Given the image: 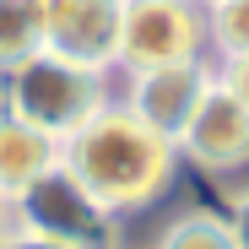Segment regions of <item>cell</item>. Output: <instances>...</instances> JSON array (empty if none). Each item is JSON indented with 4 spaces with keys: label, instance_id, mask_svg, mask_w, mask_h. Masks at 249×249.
Here are the masks:
<instances>
[{
    "label": "cell",
    "instance_id": "10",
    "mask_svg": "<svg viewBox=\"0 0 249 249\" xmlns=\"http://www.w3.org/2000/svg\"><path fill=\"white\" fill-rule=\"evenodd\" d=\"M157 249H238L228 217L217 212H184L179 222H168V233L157 238Z\"/></svg>",
    "mask_w": 249,
    "mask_h": 249
},
{
    "label": "cell",
    "instance_id": "8",
    "mask_svg": "<svg viewBox=\"0 0 249 249\" xmlns=\"http://www.w3.org/2000/svg\"><path fill=\"white\" fill-rule=\"evenodd\" d=\"M49 168H60V141L44 136L38 124L0 108V200H17L27 184H38Z\"/></svg>",
    "mask_w": 249,
    "mask_h": 249
},
{
    "label": "cell",
    "instance_id": "13",
    "mask_svg": "<svg viewBox=\"0 0 249 249\" xmlns=\"http://www.w3.org/2000/svg\"><path fill=\"white\" fill-rule=\"evenodd\" d=\"M0 249H81V244H60V238H44V233L6 228V233H0Z\"/></svg>",
    "mask_w": 249,
    "mask_h": 249
},
{
    "label": "cell",
    "instance_id": "5",
    "mask_svg": "<svg viewBox=\"0 0 249 249\" xmlns=\"http://www.w3.org/2000/svg\"><path fill=\"white\" fill-rule=\"evenodd\" d=\"M174 146H179V157H190L206 174L249 168V108L222 87V81H212L206 98H200V108L190 114V124L179 130Z\"/></svg>",
    "mask_w": 249,
    "mask_h": 249
},
{
    "label": "cell",
    "instance_id": "7",
    "mask_svg": "<svg viewBox=\"0 0 249 249\" xmlns=\"http://www.w3.org/2000/svg\"><path fill=\"white\" fill-rule=\"evenodd\" d=\"M44 11V49L81 60V65H114V33H119V0H38Z\"/></svg>",
    "mask_w": 249,
    "mask_h": 249
},
{
    "label": "cell",
    "instance_id": "1",
    "mask_svg": "<svg viewBox=\"0 0 249 249\" xmlns=\"http://www.w3.org/2000/svg\"><path fill=\"white\" fill-rule=\"evenodd\" d=\"M60 168L108 217H124V212L152 206L174 184L179 146L168 136H157L146 119H136L124 103H103L60 141Z\"/></svg>",
    "mask_w": 249,
    "mask_h": 249
},
{
    "label": "cell",
    "instance_id": "11",
    "mask_svg": "<svg viewBox=\"0 0 249 249\" xmlns=\"http://www.w3.org/2000/svg\"><path fill=\"white\" fill-rule=\"evenodd\" d=\"M206 44H217L222 60L249 54V0H217V6H206Z\"/></svg>",
    "mask_w": 249,
    "mask_h": 249
},
{
    "label": "cell",
    "instance_id": "15",
    "mask_svg": "<svg viewBox=\"0 0 249 249\" xmlns=\"http://www.w3.org/2000/svg\"><path fill=\"white\" fill-rule=\"evenodd\" d=\"M6 228H11V206L0 200V233H6Z\"/></svg>",
    "mask_w": 249,
    "mask_h": 249
},
{
    "label": "cell",
    "instance_id": "2",
    "mask_svg": "<svg viewBox=\"0 0 249 249\" xmlns=\"http://www.w3.org/2000/svg\"><path fill=\"white\" fill-rule=\"evenodd\" d=\"M103 76L108 71H98V65H81V60L38 49L22 65L0 71V108L17 114V119H27V124H38L44 136L65 141L92 108L108 103Z\"/></svg>",
    "mask_w": 249,
    "mask_h": 249
},
{
    "label": "cell",
    "instance_id": "4",
    "mask_svg": "<svg viewBox=\"0 0 249 249\" xmlns=\"http://www.w3.org/2000/svg\"><path fill=\"white\" fill-rule=\"evenodd\" d=\"M11 228L44 233V238H60V244H81V249H108L114 244V217L65 168H49L38 184H27L11 200Z\"/></svg>",
    "mask_w": 249,
    "mask_h": 249
},
{
    "label": "cell",
    "instance_id": "3",
    "mask_svg": "<svg viewBox=\"0 0 249 249\" xmlns=\"http://www.w3.org/2000/svg\"><path fill=\"white\" fill-rule=\"evenodd\" d=\"M206 49V6L200 0H119V33H114V65L124 71H157L200 60Z\"/></svg>",
    "mask_w": 249,
    "mask_h": 249
},
{
    "label": "cell",
    "instance_id": "9",
    "mask_svg": "<svg viewBox=\"0 0 249 249\" xmlns=\"http://www.w3.org/2000/svg\"><path fill=\"white\" fill-rule=\"evenodd\" d=\"M44 49V11L38 0H0V71L22 65Z\"/></svg>",
    "mask_w": 249,
    "mask_h": 249
},
{
    "label": "cell",
    "instance_id": "14",
    "mask_svg": "<svg viewBox=\"0 0 249 249\" xmlns=\"http://www.w3.org/2000/svg\"><path fill=\"white\" fill-rule=\"evenodd\" d=\"M228 228H233V244H238V249H249V190L233 200V212H228Z\"/></svg>",
    "mask_w": 249,
    "mask_h": 249
},
{
    "label": "cell",
    "instance_id": "12",
    "mask_svg": "<svg viewBox=\"0 0 249 249\" xmlns=\"http://www.w3.org/2000/svg\"><path fill=\"white\" fill-rule=\"evenodd\" d=\"M217 81H222V87H228V92H233V98L249 108V54H233V60H222V76H217Z\"/></svg>",
    "mask_w": 249,
    "mask_h": 249
},
{
    "label": "cell",
    "instance_id": "16",
    "mask_svg": "<svg viewBox=\"0 0 249 249\" xmlns=\"http://www.w3.org/2000/svg\"><path fill=\"white\" fill-rule=\"evenodd\" d=\"M200 6H217V0H200Z\"/></svg>",
    "mask_w": 249,
    "mask_h": 249
},
{
    "label": "cell",
    "instance_id": "6",
    "mask_svg": "<svg viewBox=\"0 0 249 249\" xmlns=\"http://www.w3.org/2000/svg\"><path fill=\"white\" fill-rule=\"evenodd\" d=\"M212 71L206 60H179V65H157V71H136L130 76V92H124V108L136 119H146L157 136L179 141V130L190 124V114L200 108L206 87H212Z\"/></svg>",
    "mask_w": 249,
    "mask_h": 249
}]
</instances>
